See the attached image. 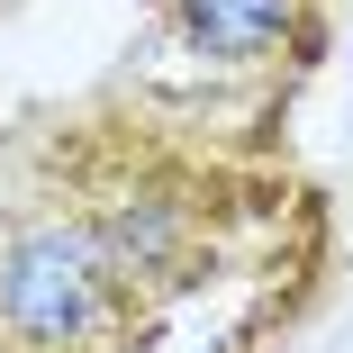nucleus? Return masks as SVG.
I'll return each mask as SVG.
<instances>
[{
  "mask_svg": "<svg viewBox=\"0 0 353 353\" xmlns=\"http://www.w3.org/2000/svg\"><path fill=\"white\" fill-rule=\"evenodd\" d=\"M100 299H109V254L73 227H37L10 245L0 263V317L19 326V344L37 353H63L100 326Z\"/></svg>",
  "mask_w": 353,
  "mask_h": 353,
  "instance_id": "f257e3e1",
  "label": "nucleus"
},
{
  "mask_svg": "<svg viewBox=\"0 0 353 353\" xmlns=\"http://www.w3.org/2000/svg\"><path fill=\"white\" fill-rule=\"evenodd\" d=\"M290 28V0H190V46L218 63H254L281 46Z\"/></svg>",
  "mask_w": 353,
  "mask_h": 353,
  "instance_id": "f03ea898",
  "label": "nucleus"
}]
</instances>
